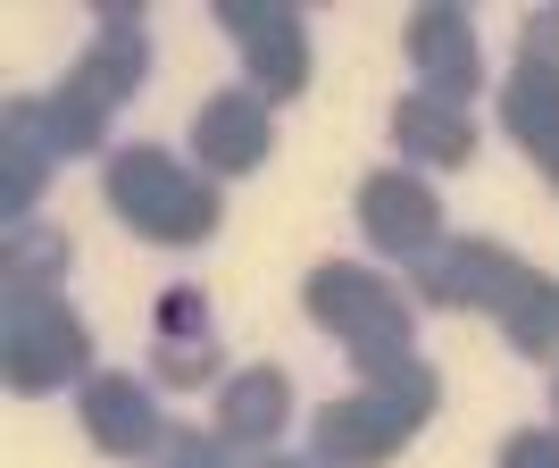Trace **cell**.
<instances>
[{"label":"cell","instance_id":"2e32d148","mask_svg":"<svg viewBox=\"0 0 559 468\" xmlns=\"http://www.w3.org/2000/svg\"><path fill=\"white\" fill-rule=\"evenodd\" d=\"M393 142H401L409 167H467L476 160L467 109H451V101H435V93H401L393 101Z\"/></svg>","mask_w":559,"mask_h":468},{"label":"cell","instance_id":"e0dca14e","mask_svg":"<svg viewBox=\"0 0 559 468\" xmlns=\"http://www.w3.org/2000/svg\"><path fill=\"white\" fill-rule=\"evenodd\" d=\"M501 343L526 351V360H559V277H543V268H526L518 277V293L501 309Z\"/></svg>","mask_w":559,"mask_h":468},{"label":"cell","instance_id":"ac0fdd59","mask_svg":"<svg viewBox=\"0 0 559 468\" xmlns=\"http://www.w3.org/2000/svg\"><path fill=\"white\" fill-rule=\"evenodd\" d=\"M75 243L50 218H34V226H9V259H0V277H9V302H25V293H59V277H68Z\"/></svg>","mask_w":559,"mask_h":468},{"label":"cell","instance_id":"5b68a950","mask_svg":"<svg viewBox=\"0 0 559 468\" xmlns=\"http://www.w3.org/2000/svg\"><path fill=\"white\" fill-rule=\"evenodd\" d=\"M409 277H418V302H435V309H501L518 293V277H526V259L501 251L492 234H443Z\"/></svg>","mask_w":559,"mask_h":468},{"label":"cell","instance_id":"3957f363","mask_svg":"<svg viewBox=\"0 0 559 468\" xmlns=\"http://www.w3.org/2000/svg\"><path fill=\"white\" fill-rule=\"evenodd\" d=\"M0 376H9L17 394L84 385V376H93V327H84L59 293H25V302H9V327H0Z\"/></svg>","mask_w":559,"mask_h":468},{"label":"cell","instance_id":"6da1fadb","mask_svg":"<svg viewBox=\"0 0 559 468\" xmlns=\"http://www.w3.org/2000/svg\"><path fill=\"white\" fill-rule=\"evenodd\" d=\"M109 210L142 243H210L217 234V176L167 160L159 142H117L109 151Z\"/></svg>","mask_w":559,"mask_h":468},{"label":"cell","instance_id":"9c48e42d","mask_svg":"<svg viewBox=\"0 0 559 468\" xmlns=\"http://www.w3.org/2000/svg\"><path fill=\"white\" fill-rule=\"evenodd\" d=\"M142 75H151V34H142V0H100V25L93 43H84V59L68 68L75 93H93L100 109H126V101L142 93Z\"/></svg>","mask_w":559,"mask_h":468},{"label":"cell","instance_id":"7c38bea8","mask_svg":"<svg viewBox=\"0 0 559 468\" xmlns=\"http://www.w3.org/2000/svg\"><path fill=\"white\" fill-rule=\"evenodd\" d=\"M68 160L59 134H50L43 101H9L0 109V218L9 226H34V201L50 192V167Z\"/></svg>","mask_w":559,"mask_h":468},{"label":"cell","instance_id":"7402d4cb","mask_svg":"<svg viewBox=\"0 0 559 468\" xmlns=\"http://www.w3.org/2000/svg\"><path fill=\"white\" fill-rule=\"evenodd\" d=\"M492 468H559V426H526V435H510Z\"/></svg>","mask_w":559,"mask_h":468},{"label":"cell","instance_id":"30bf717a","mask_svg":"<svg viewBox=\"0 0 559 468\" xmlns=\"http://www.w3.org/2000/svg\"><path fill=\"white\" fill-rule=\"evenodd\" d=\"M151 376H159L167 394H192V385L217 376V318H210L201 284L159 293V309H151Z\"/></svg>","mask_w":559,"mask_h":468},{"label":"cell","instance_id":"d4e9b609","mask_svg":"<svg viewBox=\"0 0 559 468\" xmlns=\"http://www.w3.org/2000/svg\"><path fill=\"white\" fill-rule=\"evenodd\" d=\"M551 410H559V376H551Z\"/></svg>","mask_w":559,"mask_h":468},{"label":"cell","instance_id":"44dd1931","mask_svg":"<svg viewBox=\"0 0 559 468\" xmlns=\"http://www.w3.org/2000/svg\"><path fill=\"white\" fill-rule=\"evenodd\" d=\"M518 59H543V68H559V0H551V9H526V17H518Z\"/></svg>","mask_w":559,"mask_h":468},{"label":"cell","instance_id":"5bb4252c","mask_svg":"<svg viewBox=\"0 0 559 468\" xmlns=\"http://www.w3.org/2000/svg\"><path fill=\"white\" fill-rule=\"evenodd\" d=\"M284 419H293V376H284V368H242V376L217 385V444H226V452L276 444Z\"/></svg>","mask_w":559,"mask_h":468},{"label":"cell","instance_id":"8992f818","mask_svg":"<svg viewBox=\"0 0 559 468\" xmlns=\"http://www.w3.org/2000/svg\"><path fill=\"white\" fill-rule=\"evenodd\" d=\"M350 210H359V226H368L376 251L409 259V268L443 243V201H435V185H426L418 167H384V176H368Z\"/></svg>","mask_w":559,"mask_h":468},{"label":"cell","instance_id":"8fae6325","mask_svg":"<svg viewBox=\"0 0 559 468\" xmlns=\"http://www.w3.org/2000/svg\"><path fill=\"white\" fill-rule=\"evenodd\" d=\"M409 435H418V426L393 419L376 394H343V401H318V419H309V460H326V468H384Z\"/></svg>","mask_w":559,"mask_h":468},{"label":"cell","instance_id":"ffe728a7","mask_svg":"<svg viewBox=\"0 0 559 468\" xmlns=\"http://www.w3.org/2000/svg\"><path fill=\"white\" fill-rule=\"evenodd\" d=\"M151 468H226V444L201 426H167V444L151 452Z\"/></svg>","mask_w":559,"mask_h":468},{"label":"cell","instance_id":"7a4b0ae2","mask_svg":"<svg viewBox=\"0 0 559 468\" xmlns=\"http://www.w3.org/2000/svg\"><path fill=\"white\" fill-rule=\"evenodd\" d=\"M301 302H309V318H318L326 335H343V351H350V368H359V376L384 368V360H401V351L418 343L409 302H401L384 277H368L359 259H318L309 284H301Z\"/></svg>","mask_w":559,"mask_h":468},{"label":"cell","instance_id":"603a6c76","mask_svg":"<svg viewBox=\"0 0 559 468\" xmlns=\"http://www.w3.org/2000/svg\"><path fill=\"white\" fill-rule=\"evenodd\" d=\"M251 468H326V460H293V452H259Z\"/></svg>","mask_w":559,"mask_h":468},{"label":"cell","instance_id":"d6986e66","mask_svg":"<svg viewBox=\"0 0 559 468\" xmlns=\"http://www.w3.org/2000/svg\"><path fill=\"white\" fill-rule=\"evenodd\" d=\"M368 394L393 410V419H409V426H426L435 410H443V376L426 368L418 351H401V360H384V368H368Z\"/></svg>","mask_w":559,"mask_h":468},{"label":"cell","instance_id":"4fadbf2b","mask_svg":"<svg viewBox=\"0 0 559 468\" xmlns=\"http://www.w3.org/2000/svg\"><path fill=\"white\" fill-rule=\"evenodd\" d=\"M267 142H276V126H267V101L251 84L242 93H210L201 117H192V167L201 176H251L267 160Z\"/></svg>","mask_w":559,"mask_h":468},{"label":"cell","instance_id":"9a60e30c","mask_svg":"<svg viewBox=\"0 0 559 468\" xmlns=\"http://www.w3.org/2000/svg\"><path fill=\"white\" fill-rule=\"evenodd\" d=\"M501 134H510L535 167L559 160V68L518 59V68L501 75Z\"/></svg>","mask_w":559,"mask_h":468},{"label":"cell","instance_id":"cb8c5ba5","mask_svg":"<svg viewBox=\"0 0 559 468\" xmlns=\"http://www.w3.org/2000/svg\"><path fill=\"white\" fill-rule=\"evenodd\" d=\"M543 185H551V192H559V160H551V167H543Z\"/></svg>","mask_w":559,"mask_h":468},{"label":"cell","instance_id":"277c9868","mask_svg":"<svg viewBox=\"0 0 559 468\" xmlns=\"http://www.w3.org/2000/svg\"><path fill=\"white\" fill-rule=\"evenodd\" d=\"M217 25L242 43L251 93L267 101V109L309 93V25H301V9H284V0H217Z\"/></svg>","mask_w":559,"mask_h":468},{"label":"cell","instance_id":"ba28073f","mask_svg":"<svg viewBox=\"0 0 559 468\" xmlns=\"http://www.w3.org/2000/svg\"><path fill=\"white\" fill-rule=\"evenodd\" d=\"M75 401H84V435H93L109 460H151V452L167 444V410H159V394H151L142 376L93 368L75 385Z\"/></svg>","mask_w":559,"mask_h":468},{"label":"cell","instance_id":"52a82bcc","mask_svg":"<svg viewBox=\"0 0 559 468\" xmlns=\"http://www.w3.org/2000/svg\"><path fill=\"white\" fill-rule=\"evenodd\" d=\"M409 68L426 75L418 93H435V101H451L460 109L476 84H485V43H476V17H467L460 0H426L418 17H409Z\"/></svg>","mask_w":559,"mask_h":468}]
</instances>
